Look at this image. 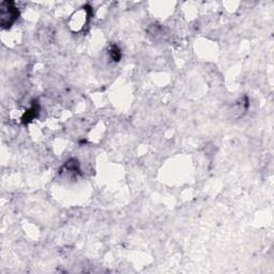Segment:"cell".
<instances>
[{"instance_id":"6da1fadb","label":"cell","mask_w":274,"mask_h":274,"mask_svg":"<svg viewBox=\"0 0 274 274\" xmlns=\"http://www.w3.org/2000/svg\"><path fill=\"white\" fill-rule=\"evenodd\" d=\"M17 11L16 8L11 2H3L1 4V24L11 25L16 19Z\"/></svg>"}]
</instances>
